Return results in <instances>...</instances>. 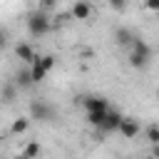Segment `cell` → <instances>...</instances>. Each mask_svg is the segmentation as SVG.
I'll return each instance as SVG.
<instances>
[{
	"mask_svg": "<svg viewBox=\"0 0 159 159\" xmlns=\"http://www.w3.org/2000/svg\"><path fill=\"white\" fill-rule=\"evenodd\" d=\"M124 139H134L137 134H139V122L134 119V117H122V122H119V129H117Z\"/></svg>",
	"mask_w": 159,
	"mask_h": 159,
	"instance_id": "3",
	"label": "cell"
},
{
	"mask_svg": "<svg viewBox=\"0 0 159 159\" xmlns=\"http://www.w3.org/2000/svg\"><path fill=\"white\" fill-rule=\"evenodd\" d=\"M114 37H117V45L119 47H132V42H134V32L129 30V27H119L117 32H114Z\"/></svg>",
	"mask_w": 159,
	"mask_h": 159,
	"instance_id": "9",
	"label": "cell"
},
{
	"mask_svg": "<svg viewBox=\"0 0 159 159\" xmlns=\"http://www.w3.org/2000/svg\"><path fill=\"white\" fill-rule=\"evenodd\" d=\"M82 107L87 109V114L92 112H109V104L104 97H82Z\"/></svg>",
	"mask_w": 159,
	"mask_h": 159,
	"instance_id": "4",
	"label": "cell"
},
{
	"mask_svg": "<svg viewBox=\"0 0 159 159\" xmlns=\"http://www.w3.org/2000/svg\"><path fill=\"white\" fill-rule=\"evenodd\" d=\"M12 159H22V154H17V157H12Z\"/></svg>",
	"mask_w": 159,
	"mask_h": 159,
	"instance_id": "22",
	"label": "cell"
},
{
	"mask_svg": "<svg viewBox=\"0 0 159 159\" xmlns=\"http://www.w3.org/2000/svg\"><path fill=\"white\" fill-rule=\"evenodd\" d=\"M15 94H17V87H15V82H12V84L7 82V84L2 87V92H0V99H2V102H12V99H15Z\"/></svg>",
	"mask_w": 159,
	"mask_h": 159,
	"instance_id": "13",
	"label": "cell"
},
{
	"mask_svg": "<svg viewBox=\"0 0 159 159\" xmlns=\"http://www.w3.org/2000/svg\"><path fill=\"white\" fill-rule=\"evenodd\" d=\"M152 159H159V144L152 147Z\"/></svg>",
	"mask_w": 159,
	"mask_h": 159,
	"instance_id": "20",
	"label": "cell"
},
{
	"mask_svg": "<svg viewBox=\"0 0 159 159\" xmlns=\"http://www.w3.org/2000/svg\"><path fill=\"white\" fill-rule=\"evenodd\" d=\"M30 77H32V84H40L45 77H47V72L42 70V65H40V60L35 57V62L30 65Z\"/></svg>",
	"mask_w": 159,
	"mask_h": 159,
	"instance_id": "10",
	"label": "cell"
},
{
	"mask_svg": "<svg viewBox=\"0 0 159 159\" xmlns=\"http://www.w3.org/2000/svg\"><path fill=\"white\" fill-rule=\"evenodd\" d=\"M30 117L32 119H40V122H52L55 119V107L47 104V102H32L30 104Z\"/></svg>",
	"mask_w": 159,
	"mask_h": 159,
	"instance_id": "2",
	"label": "cell"
},
{
	"mask_svg": "<svg viewBox=\"0 0 159 159\" xmlns=\"http://www.w3.org/2000/svg\"><path fill=\"white\" fill-rule=\"evenodd\" d=\"M15 55H17L22 62H27V65L35 62V50H32L30 42H17V45H15Z\"/></svg>",
	"mask_w": 159,
	"mask_h": 159,
	"instance_id": "6",
	"label": "cell"
},
{
	"mask_svg": "<svg viewBox=\"0 0 159 159\" xmlns=\"http://www.w3.org/2000/svg\"><path fill=\"white\" fill-rule=\"evenodd\" d=\"M37 60H40V65H42L45 72H50V70L55 67V57H52V55H42V57H37Z\"/></svg>",
	"mask_w": 159,
	"mask_h": 159,
	"instance_id": "17",
	"label": "cell"
},
{
	"mask_svg": "<svg viewBox=\"0 0 159 159\" xmlns=\"http://www.w3.org/2000/svg\"><path fill=\"white\" fill-rule=\"evenodd\" d=\"M32 84V77H30V70H20L15 75V87H30Z\"/></svg>",
	"mask_w": 159,
	"mask_h": 159,
	"instance_id": "12",
	"label": "cell"
},
{
	"mask_svg": "<svg viewBox=\"0 0 159 159\" xmlns=\"http://www.w3.org/2000/svg\"><path fill=\"white\" fill-rule=\"evenodd\" d=\"M40 152H42L40 142H27V144H25V149H22V159H37V157H40Z\"/></svg>",
	"mask_w": 159,
	"mask_h": 159,
	"instance_id": "11",
	"label": "cell"
},
{
	"mask_svg": "<svg viewBox=\"0 0 159 159\" xmlns=\"http://www.w3.org/2000/svg\"><path fill=\"white\" fill-rule=\"evenodd\" d=\"M119 122H122V114H119V112H107L99 132H104V134H107V132H117V129H119Z\"/></svg>",
	"mask_w": 159,
	"mask_h": 159,
	"instance_id": "7",
	"label": "cell"
},
{
	"mask_svg": "<svg viewBox=\"0 0 159 159\" xmlns=\"http://www.w3.org/2000/svg\"><path fill=\"white\" fill-rule=\"evenodd\" d=\"M144 7H147V10H154V12H159V0H149Z\"/></svg>",
	"mask_w": 159,
	"mask_h": 159,
	"instance_id": "18",
	"label": "cell"
},
{
	"mask_svg": "<svg viewBox=\"0 0 159 159\" xmlns=\"http://www.w3.org/2000/svg\"><path fill=\"white\" fill-rule=\"evenodd\" d=\"M144 134H147V139H149V144H152V147H154V144H159V124H149Z\"/></svg>",
	"mask_w": 159,
	"mask_h": 159,
	"instance_id": "15",
	"label": "cell"
},
{
	"mask_svg": "<svg viewBox=\"0 0 159 159\" xmlns=\"http://www.w3.org/2000/svg\"><path fill=\"white\" fill-rule=\"evenodd\" d=\"M5 42H7V40H5V30H0V50L5 47Z\"/></svg>",
	"mask_w": 159,
	"mask_h": 159,
	"instance_id": "21",
	"label": "cell"
},
{
	"mask_svg": "<svg viewBox=\"0 0 159 159\" xmlns=\"http://www.w3.org/2000/svg\"><path fill=\"white\" fill-rule=\"evenodd\" d=\"M109 7H112V10H124L127 5H124V2H109Z\"/></svg>",
	"mask_w": 159,
	"mask_h": 159,
	"instance_id": "19",
	"label": "cell"
},
{
	"mask_svg": "<svg viewBox=\"0 0 159 159\" xmlns=\"http://www.w3.org/2000/svg\"><path fill=\"white\" fill-rule=\"evenodd\" d=\"M50 27H52V22H50V17H47L42 10H37V12H32V15L27 17V30H30V35H35V37L47 35Z\"/></svg>",
	"mask_w": 159,
	"mask_h": 159,
	"instance_id": "1",
	"label": "cell"
},
{
	"mask_svg": "<svg viewBox=\"0 0 159 159\" xmlns=\"http://www.w3.org/2000/svg\"><path fill=\"white\" fill-rule=\"evenodd\" d=\"M89 15H92V5H89V2L77 0V2L72 5V17H75V20H87Z\"/></svg>",
	"mask_w": 159,
	"mask_h": 159,
	"instance_id": "8",
	"label": "cell"
},
{
	"mask_svg": "<svg viewBox=\"0 0 159 159\" xmlns=\"http://www.w3.org/2000/svg\"><path fill=\"white\" fill-rule=\"evenodd\" d=\"M132 55H137L139 60L149 62V57H152V47L147 45V40H142V37H134V42H132Z\"/></svg>",
	"mask_w": 159,
	"mask_h": 159,
	"instance_id": "5",
	"label": "cell"
},
{
	"mask_svg": "<svg viewBox=\"0 0 159 159\" xmlns=\"http://www.w3.org/2000/svg\"><path fill=\"white\" fill-rule=\"evenodd\" d=\"M27 127H30V119L20 117V119H15V122H12L10 132H12V134H25V132H27Z\"/></svg>",
	"mask_w": 159,
	"mask_h": 159,
	"instance_id": "14",
	"label": "cell"
},
{
	"mask_svg": "<svg viewBox=\"0 0 159 159\" xmlns=\"http://www.w3.org/2000/svg\"><path fill=\"white\" fill-rule=\"evenodd\" d=\"M104 117H107V112H92V114H87V122L92 124V127H102V122H104Z\"/></svg>",
	"mask_w": 159,
	"mask_h": 159,
	"instance_id": "16",
	"label": "cell"
}]
</instances>
